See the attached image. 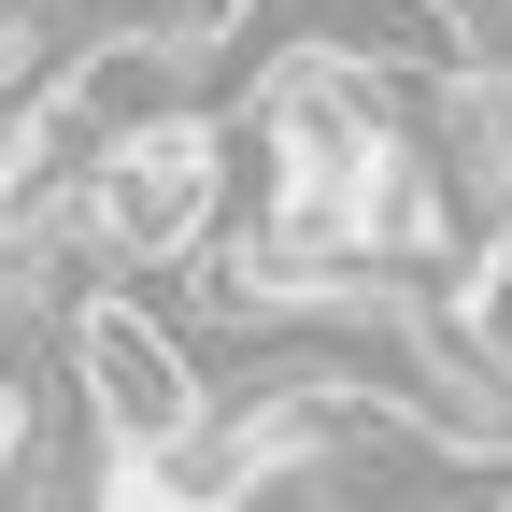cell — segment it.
Listing matches in <instances>:
<instances>
[{"instance_id":"cell-1","label":"cell","mask_w":512,"mask_h":512,"mask_svg":"<svg viewBox=\"0 0 512 512\" xmlns=\"http://www.w3.org/2000/svg\"><path fill=\"white\" fill-rule=\"evenodd\" d=\"M72 413H86V441L114 470H157V456H185L214 427V370L143 285H114V299L72 313Z\"/></svg>"},{"instance_id":"cell-2","label":"cell","mask_w":512,"mask_h":512,"mask_svg":"<svg viewBox=\"0 0 512 512\" xmlns=\"http://www.w3.org/2000/svg\"><path fill=\"white\" fill-rule=\"evenodd\" d=\"M57 185V171H43ZM72 228L114 285H143V271H185V256H214L228 242V143H214V114H185L157 128V143H114L72 171Z\"/></svg>"},{"instance_id":"cell-3","label":"cell","mask_w":512,"mask_h":512,"mask_svg":"<svg viewBox=\"0 0 512 512\" xmlns=\"http://www.w3.org/2000/svg\"><path fill=\"white\" fill-rule=\"evenodd\" d=\"M29 171H43V86H0V214L29 200Z\"/></svg>"}]
</instances>
